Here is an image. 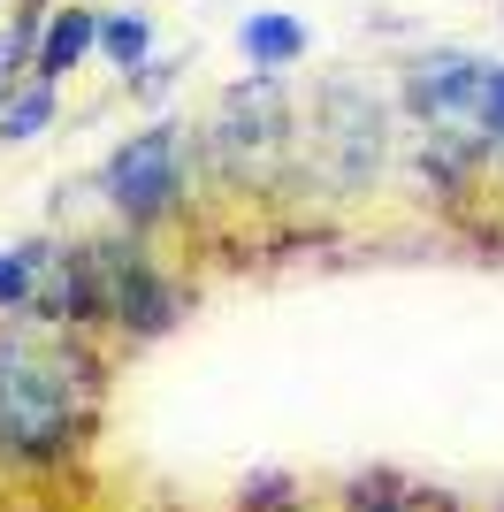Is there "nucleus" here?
Here are the masks:
<instances>
[{
	"label": "nucleus",
	"mask_w": 504,
	"mask_h": 512,
	"mask_svg": "<svg viewBox=\"0 0 504 512\" xmlns=\"http://www.w3.org/2000/svg\"><path fill=\"white\" fill-rule=\"evenodd\" d=\"M237 46H245V62H252V69H291L314 39H306V23H298V16H283V8H260V16L237 23Z\"/></svg>",
	"instance_id": "39448f33"
},
{
	"label": "nucleus",
	"mask_w": 504,
	"mask_h": 512,
	"mask_svg": "<svg viewBox=\"0 0 504 512\" xmlns=\"http://www.w3.org/2000/svg\"><path fill=\"white\" fill-rule=\"evenodd\" d=\"M46 123H54V77H39L31 92H16V100L0 107V138H8V146H23V138H39Z\"/></svg>",
	"instance_id": "0eeeda50"
},
{
	"label": "nucleus",
	"mask_w": 504,
	"mask_h": 512,
	"mask_svg": "<svg viewBox=\"0 0 504 512\" xmlns=\"http://www.w3.org/2000/svg\"><path fill=\"white\" fill-rule=\"evenodd\" d=\"M482 92H489V62H474V54H428L405 77V107L436 138H482Z\"/></svg>",
	"instance_id": "20e7f679"
},
{
	"label": "nucleus",
	"mask_w": 504,
	"mask_h": 512,
	"mask_svg": "<svg viewBox=\"0 0 504 512\" xmlns=\"http://www.w3.org/2000/svg\"><path fill=\"white\" fill-rule=\"evenodd\" d=\"M92 46H100L115 69H138V62L153 54V23H146V16H107L100 31H92Z\"/></svg>",
	"instance_id": "6e6552de"
},
{
	"label": "nucleus",
	"mask_w": 504,
	"mask_h": 512,
	"mask_svg": "<svg viewBox=\"0 0 504 512\" xmlns=\"http://www.w3.org/2000/svg\"><path fill=\"white\" fill-rule=\"evenodd\" d=\"M100 406V367L62 360L46 344H0V459L54 467L77 451Z\"/></svg>",
	"instance_id": "f257e3e1"
},
{
	"label": "nucleus",
	"mask_w": 504,
	"mask_h": 512,
	"mask_svg": "<svg viewBox=\"0 0 504 512\" xmlns=\"http://www.w3.org/2000/svg\"><path fill=\"white\" fill-rule=\"evenodd\" d=\"M92 31H100V16H84V8L46 16V31H39V77H69V69L92 54Z\"/></svg>",
	"instance_id": "423d86ee"
},
{
	"label": "nucleus",
	"mask_w": 504,
	"mask_h": 512,
	"mask_svg": "<svg viewBox=\"0 0 504 512\" xmlns=\"http://www.w3.org/2000/svg\"><path fill=\"white\" fill-rule=\"evenodd\" d=\"M92 276H100V314H115L130 337H161L168 321H176V306H184L176 283H168L146 260V245H130V237L92 245Z\"/></svg>",
	"instance_id": "7ed1b4c3"
},
{
	"label": "nucleus",
	"mask_w": 504,
	"mask_h": 512,
	"mask_svg": "<svg viewBox=\"0 0 504 512\" xmlns=\"http://www.w3.org/2000/svg\"><path fill=\"white\" fill-rule=\"evenodd\" d=\"M46 237H31V245H16V253H0V306H31V291H39V268H46Z\"/></svg>",
	"instance_id": "1a4fd4ad"
},
{
	"label": "nucleus",
	"mask_w": 504,
	"mask_h": 512,
	"mask_svg": "<svg viewBox=\"0 0 504 512\" xmlns=\"http://www.w3.org/2000/svg\"><path fill=\"white\" fill-rule=\"evenodd\" d=\"M107 199L130 230H153L176 199H184V130L176 123H153L138 130L115 161H107Z\"/></svg>",
	"instance_id": "f03ea898"
}]
</instances>
